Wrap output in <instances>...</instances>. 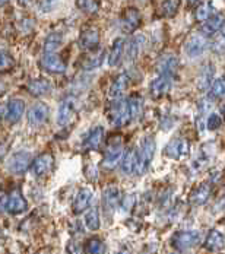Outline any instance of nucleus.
Returning a JSON list of instances; mask_svg holds the SVG:
<instances>
[{
  "mask_svg": "<svg viewBox=\"0 0 225 254\" xmlns=\"http://www.w3.org/2000/svg\"><path fill=\"white\" fill-rule=\"evenodd\" d=\"M156 149V143L155 139L152 136H145L141 143L139 148L136 149V164H135V174L138 176H144L148 173L150 167V162L153 159Z\"/></svg>",
  "mask_w": 225,
  "mask_h": 254,
  "instance_id": "f257e3e1",
  "label": "nucleus"
},
{
  "mask_svg": "<svg viewBox=\"0 0 225 254\" xmlns=\"http://www.w3.org/2000/svg\"><path fill=\"white\" fill-rule=\"evenodd\" d=\"M202 234L196 229H189V231H177L171 235L170 244L177 252H186L192 247H195L198 243H200Z\"/></svg>",
  "mask_w": 225,
  "mask_h": 254,
  "instance_id": "f03ea898",
  "label": "nucleus"
},
{
  "mask_svg": "<svg viewBox=\"0 0 225 254\" xmlns=\"http://www.w3.org/2000/svg\"><path fill=\"white\" fill-rule=\"evenodd\" d=\"M178 67H180V60L173 53L162 54L155 64V70H156L158 76H167L173 77V79L178 72Z\"/></svg>",
  "mask_w": 225,
  "mask_h": 254,
  "instance_id": "7ed1b4c3",
  "label": "nucleus"
},
{
  "mask_svg": "<svg viewBox=\"0 0 225 254\" xmlns=\"http://www.w3.org/2000/svg\"><path fill=\"white\" fill-rule=\"evenodd\" d=\"M189 152H190V143L184 137H175L173 140H170L164 148V155L174 161L187 156Z\"/></svg>",
  "mask_w": 225,
  "mask_h": 254,
  "instance_id": "20e7f679",
  "label": "nucleus"
},
{
  "mask_svg": "<svg viewBox=\"0 0 225 254\" xmlns=\"http://www.w3.org/2000/svg\"><path fill=\"white\" fill-rule=\"evenodd\" d=\"M31 168V153L26 151L15 152L7 161V170L12 174H25L26 171Z\"/></svg>",
  "mask_w": 225,
  "mask_h": 254,
  "instance_id": "39448f33",
  "label": "nucleus"
},
{
  "mask_svg": "<svg viewBox=\"0 0 225 254\" xmlns=\"http://www.w3.org/2000/svg\"><path fill=\"white\" fill-rule=\"evenodd\" d=\"M206 47H208V38L202 37L198 32V34H192L187 38V41L184 44V53H186L187 57L196 59V57H200L205 53Z\"/></svg>",
  "mask_w": 225,
  "mask_h": 254,
  "instance_id": "423d86ee",
  "label": "nucleus"
},
{
  "mask_svg": "<svg viewBox=\"0 0 225 254\" xmlns=\"http://www.w3.org/2000/svg\"><path fill=\"white\" fill-rule=\"evenodd\" d=\"M123 155H125V149H123V146L120 143L110 146L105 151V153H104V158H102V162H101V168L104 171H113L122 162Z\"/></svg>",
  "mask_w": 225,
  "mask_h": 254,
  "instance_id": "0eeeda50",
  "label": "nucleus"
},
{
  "mask_svg": "<svg viewBox=\"0 0 225 254\" xmlns=\"http://www.w3.org/2000/svg\"><path fill=\"white\" fill-rule=\"evenodd\" d=\"M50 117V108L46 102H35L28 111V122L31 126H41Z\"/></svg>",
  "mask_w": 225,
  "mask_h": 254,
  "instance_id": "6e6552de",
  "label": "nucleus"
},
{
  "mask_svg": "<svg viewBox=\"0 0 225 254\" xmlns=\"http://www.w3.org/2000/svg\"><path fill=\"white\" fill-rule=\"evenodd\" d=\"M110 122H111V125L114 127H123L130 122V114H129L127 102H113L111 111H110Z\"/></svg>",
  "mask_w": 225,
  "mask_h": 254,
  "instance_id": "1a4fd4ad",
  "label": "nucleus"
},
{
  "mask_svg": "<svg viewBox=\"0 0 225 254\" xmlns=\"http://www.w3.org/2000/svg\"><path fill=\"white\" fill-rule=\"evenodd\" d=\"M54 165V156L51 153L46 152L40 156H37L32 164H31V173L32 176L35 177H43V176H47L51 171Z\"/></svg>",
  "mask_w": 225,
  "mask_h": 254,
  "instance_id": "9d476101",
  "label": "nucleus"
},
{
  "mask_svg": "<svg viewBox=\"0 0 225 254\" xmlns=\"http://www.w3.org/2000/svg\"><path fill=\"white\" fill-rule=\"evenodd\" d=\"M41 66L44 70L54 73V75H60V73H65L66 72V63L65 60L56 54V53H51V54H44L43 59H41Z\"/></svg>",
  "mask_w": 225,
  "mask_h": 254,
  "instance_id": "9b49d317",
  "label": "nucleus"
},
{
  "mask_svg": "<svg viewBox=\"0 0 225 254\" xmlns=\"http://www.w3.org/2000/svg\"><path fill=\"white\" fill-rule=\"evenodd\" d=\"M100 46V32L97 28L85 29L79 37V49L83 51H94Z\"/></svg>",
  "mask_w": 225,
  "mask_h": 254,
  "instance_id": "f8f14e48",
  "label": "nucleus"
},
{
  "mask_svg": "<svg viewBox=\"0 0 225 254\" xmlns=\"http://www.w3.org/2000/svg\"><path fill=\"white\" fill-rule=\"evenodd\" d=\"M120 202H122V193H120L119 187H116V186H108V187L104 190V194H102V204H104L105 212L114 213L116 207L120 204Z\"/></svg>",
  "mask_w": 225,
  "mask_h": 254,
  "instance_id": "ddd939ff",
  "label": "nucleus"
},
{
  "mask_svg": "<svg viewBox=\"0 0 225 254\" xmlns=\"http://www.w3.org/2000/svg\"><path fill=\"white\" fill-rule=\"evenodd\" d=\"M211 194H212V186H211V183L209 181H203V183H200L199 186L190 193L189 202H190L192 206H202V204H205L209 200Z\"/></svg>",
  "mask_w": 225,
  "mask_h": 254,
  "instance_id": "4468645a",
  "label": "nucleus"
},
{
  "mask_svg": "<svg viewBox=\"0 0 225 254\" xmlns=\"http://www.w3.org/2000/svg\"><path fill=\"white\" fill-rule=\"evenodd\" d=\"M225 18L223 13H215L214 16H211L206 22H203L199 28V34L202 37L208 38L212 37L214 34H217L218 31H221V28L224 25Z\"/></svg>",
  "mask_w": 225,
  "mask_h": 254,
  "instance_id": "2eb2a0df",
  "label": "nucleus"
},
{
  "mask_svg": "<svg viewBox=\"0 0 225 254\" xmlns=\"http://www.w3.org/2000/svg\"><path fill=\"white\" fill-rule=\"evenodd\" d=\"M173 88V77L158 76L150 82V95L153 98H162Z\"/></svg>",
  "mask_w": 225,
  "mask_h": 254,
  "instance_id": "dca6fc26",
  "label": "nucleus"
},
{
  "mask_svg": "<svg viewBox=\"0 0 225 254\" xmlns=\"http://www.w3.org/2000/svg\"><path fill=\"white\" fill-rule=\"evenodd\" d=\"M203 247L208 252H212V253L223 252L225 249V235L218 229H211L206 240H205Z\"/></svg>",
  "mask_w": 225,
  "mask_h": 254,
  "instance_id": "f3484780",
  "label": "nucleus"
},
{
  "mask_svg": "<svg viewBox=\"0 0 225 254\" xmlns=\"http://www.w3.org/2000/svg\"><path fill=\"white\" fill-rule=\"evenodd\" d=\"M24 113H25V102L22 100L13 98L7 104V110H6V114H4L6 122L9 125H15V123H18L21 120Z\"/></svg>",
  "mask_w": 225,
  "mask_h": 254,
  "instance_id": "a211bd4d",
  "label": "nucleus"
},
{
  "mask_svg": "<svg viewBox=\"0 0 225 254\" xmlns=\"http://www.w3.org/2000/svg\"><path fill=\"white\" fill-rule=\"evenodd\" d=\"M92 199H94L92 190H89V189H80V190L76 193L75 199H74V203H72L74 213H75V215H80L82 212H85V210L89 207Z\"/></svg>",
  "mask_w": 225,
  "mask_h": 254,
  "instance_id": "6ab92c4d",
  "label": "nucleus"
},
{
  "mask_svg": "<svg viewBox=\"0 0 225 254\" xmlns=\"http://www.w3.org/2000/svg\"><path fill=\"white\" fill-rule=\"evenodd\" d=\"M102 139H104V127H92V128L88 131V134L85 136V139H83V142H82V146H83V149H86V151H95V149L100 148Z\"/></svg>",
  "mask_w": 225,
  "mask_h": 254,
  "instance_id": "aec40b11",
  "label": "nucleus"
},
{
  "mask_svg": "<svg viewBox=\"0 0 225 254\" xmlns=\"http://www.w3.org/2000/svg\"><path fill=\"white\" fill-rule=\"evenodd\" d=\"M141 21H142L141 12L135 7H127V10L123 13V18H122V28L126 32H133L135 29L139 28Z\"/></svg>",
  "mask_w": 225,
  "mask_h": 254,
  "instance_id": "412c9836",
  "label": "nucleus"
},
{
  "mask_svg": "<svg viewBox=\"0 0 225 254\" xmlns=\"http://www.w3.org/2000/svg\"><path fill=\"white\" fill-rule=\"evenodd\" d=\"M129 80H130V77L127 73H120L113 80V83L108 89V98L110 100H120L126 89L129 88Z\"/></svg>",
  "mask_w": 225,
  "mask_h": 254,
  "instance_id": "4be33fe9",
  "label": "nucleus"
},
{
  "mask_svg": "<svg viewBox=\"0 0 225 254\" xmlns=\"http://www.w3.org/2000/svg\"><path fill=\"white\" fill-rule=\"evenodd\" d=\"M4 209L6 212H9L10 215H19L24 213L28 209V202L25 200V197L19 193H13L9 196V199L4 203Z\"/></svg>",
  "mask_w": 225,
  "mask_h": 254,
  "instance_id": "5701e85b",
  "label": "nucleus"
},
{
  "mask_svg": "<svg viewBox=\"0 0 225 254\" xmlns=\"http://www.w3.org/2000/svg\"><path fill=\"white\" fill-rule=\"evenodd\" d=\"M75 111V98H66L60 104L59 111H57V123L59 126H66Z\"/></svg>",
  "mask_w": 225,
  "mask_h": 254,
  "instance_id": "b1692460",
  "label": "nucleus"
},
{
  "mask_svg": "<svg viewBox=\"0 0 225 254\" xmlns=\"http://www.w3.org/2000/svg\"><path fill=\"white\" fill-rule=\"evenodd\" d=\"M211 149H214V143H206V145L202 146L198 158L192 162V170L195 171V174H198L199 171L205 170L206 165L209 164V159H211V156L214 153V151H211Z\"/></svg>",
  "mask_w": 225,
  "mask_h": 254,
  "instance_id": "393cba45",
  "label": "nucleus"
},
{
  "mask_svg": "<svg viewBox=\"0 0 225 254\" xmlns=\"http://www.w3.org/2000/svg\"><path fill=\"white\" fill-rule=\"evenodd\" d=\"M28 92L34 97H44L49 95L53 89L51 82H49L47 79H34L28 83Z\"/></svg>",
  "mask_w": 225,
  "mask_h": 254,
  "instance_id": "a878e982",
  "label": "nucleus"
},
{
  "mask_svg": "<svg viewBox=\"0 0 225 254\" xmlns=\"http://www.w3.org/2000/svg\"><path fill=\"white\" fill-rule=\"evenodd\" d=\"M215 76V67H214V64H205L203 66V69L200 70L199 76H198V80H196V86H198V89L202 91V92H205V91H208L209 89V86H212V79Z\"/></svg>",
  "mask_w": 225,
  "mask_h": 254,
  "instance_id": "bb28decb",
  "label": "nucleus"
},
{
  "mask_svg": "<svg viewBox=\"0 0 225 254\" xmlns=\"http://www.w3.org/2000/svg\"><path fill=\"white\" fill-rule=\"evenodd\" d=\"M144 44H145V38L142 37V35H136V37H133L127 44L125 46V53H126V59L127 60H136L138 59V56L141 54V51H142V47H144Z\"/></svg>",
  "mask_w": 225,
  "mask_h": 254,
  "instance_id": "cd10ccee",
  "label": "nucleus"
},
{
  "mask_svg": "<svg viewBox=\"0 0 225 254\" xmlns=\"http://www.w3.org/2000/svg\"><path fill=\"white\" fill-rule=\"evenodd\" d=\"M125 40L120 37V38H116L114 43H113V47L110 51V56H108V64L111 67H116L122 59H123V54H125Z\"/></svg>",
  "mask_w": 225,
  "mask_h": 254,
  "instance_id": "c85d7f7f",
  "label": "nucleus"
},
{
  "mask_svg": "<svg viewBox=\"0 0 225 254\" xmlns=\"http://www.w3.org/2000/svg\"><path fill=\"white\" fill-rule=\"evenodd\" d=\"M135 164H136V149H127L120 162L122 174L123 176L135 174Z\"/></svg>",
  "mask_w": 225,
  "mask_h": 254,
  "instance_id": "c756f323",
  "label": "nucleus"
},
{
  "mask_svg": "<svg viewBox=\"0 0 225 254\" xmlns=\"http://www.w3.org/2000/svg\"><path fill=\"white\" fill-rule=\"evenodd\" d=\"M127 108L130 114V120H138L142 116L144 110V100L141 95H132L127 101Z\"/></svg>",
  "mask_w": 225,
  "mask_h": 254,
  "instance_id": "7c9ffc66",
  "label": "nucleus"
},
{
  "mask_svg": "<svg viewBox=\"0 0 225 254\" xmlns=\"http://www.w3.org/2000/svg\"><path fill=\"white\" fill-rule=\"evenodd\" d=\"M63 44V35L60 32H51L50 35L44 41V51L46 54L56 53Z\"/></svg>",
  "mask_w": 225,
  "mask_h": 254,
  "instance_id": "2f4dec72",
  "label": "nucleus"
},
{
  "mask_svg": "<svg viewBox=\"0 0 225 254\" xmlns=\"http://www.w3.org/2000/svg\"><path fill=\"white\" fill-rule=\"evenodd\" d=\"M214 4L211 1H206V3H200L198 4L196 10H195V18L199 21V22H206L211 16H214Z\"/></svg>",
  "mask_w": 225,
  "mask_h": 254,
  "instance_id": "473e14b6",
  "label": "nucleus"
},
{
  "mask_svg": "<svg viewBox=\"0 0 225 254\" xmlns=\"http://www.w3.org/2000/svg\"><path fill=\"white\" fill-rule=\"evenodd\" d=\"M85 225H86V228L89 229V231H98L101 225L98 207H92V209H89V212H86V215H85Z\"/></svg>",
  "mask_w": 225,
  "mask_h": 254,
  "instance_id": "72a5a7b5",
  "label": "nucleus"
},
{
  "mask_svg": "<svg viewBox=\"0 0 225 254\" xmlns=\"http://www.w3.org/2000/svg\"><path fill=\"white\" fill-rule=\"evenodd\" d=\"M211 97L215 100H224L225 98V75L218 77L212 86H211Z\"/></svg>",
  "mask_w": 225,
  "mask_h": 254,
  "instance_id": "f704fd0d",
  "label": "nucleus"
},
{
  "mask_svg": "<svg viewBox=\"0 0 225 254\" xmlns=\"http://www.w3.org/2000/svg\"><path fill=\"white\" fill-rule=\"evenodd\" d=\"M105 246L100 238H91L85 244V254H104Z\"/></svg>",
  "mask_w": 225,
  "mask_h": 254,
  "instance_id": "c9c22d12",
  "label": "nucleus"
},
{
  "mask_svg": "<svg viewBox=\"0 0 225 254\" xmlns=\"http://www.w3.org/2000/svg\"><path fill=\"white\" fill-rule=\"evenodd\" d=\"M102 60H104V53L102 51L98 53V54H95V56H88L83 60V63H82V67L85 70H94V69L100 67L101 64H102Z\"/></svg>",
  "mask_w": 225,
  "mask_h": 254,
  "instance_id": "e433bc0d",
  "label": "nucleus"
},
{
  "mask_svg": "<svg viewBox=\"0 0 225 254\" xmlns=\"http://www.w3.org/2000/svg\"><path fill=\"white\" fill-rule=\"evenodd\" d=\"M15 67V59L10 56V53L0 50V72H7Z\"/></svg>",
  "mask_w": 225,
  "mask_h": 254,
  "instance_id": "4c0bfd02",
  "label": "nucleus"
},
{
  "mask_svg": "<svg viewBox=\"0 0 225 254\" xmlns=\"http://www.w3.org/2000/svg\"><path fill=\"white\" fill-rule=\"evenodd\" d=\"M178 6H180V1H177V0H173V1H164V3L161 4V13H162L164 16L171 18V16H174L175 13H177Z\"/></svg>",
  "mask_w": 225,
  "mask_h": 254,
  "instance_id": "58836bf2",
  "label": "nucleus"
},
{
  "mask_svg": "<svg viewBox=\"0 0 225 254\" xmlns=\"http://www.w3.org/2000/svg\"><path fill=\"white\" fill-rule=\"evenodd\" d=\"M223 126V117L220 113H211L206 119V128L208 130H218Z\"/></svg>",
  "mask_w": 225,
  "mask_h": 254,
  "instance_id": "ea45409f",
  "label": "nucleus"
},
{
  "mask_svg": "<svg viewBox=\"0 0 225 254\" xmlns=\"http://www.w3.org/2000/svg\"><path fill=\"white\" fill-rule=\"evenodd\" d=\"M79 7H80V10H83L85 13H95V12H98V9H100V3L98 1H77L76 3Z\"/></svg>",
  "mask_w": 225,
  "mask_h": 254,
  "instance_id": "a19ab883",
  "label": "nucleus"
},
{
  "mask_svg": "<svg viewBox=\"0 0 225 254\" xmlns=\"http://www.w3.org/2000/svg\"><path fill=\"white\" fill-rule=\"evenodd\" d=\"M135 206H136V196L135 194H127V196H125V199L122 200V212L129 213Z\"/></svg>",
  "mask_w": 225,
  "mask_h": 254,
  "instance_id": "79ce46f5",
  "label": "nucleus"
},
{
  "mask_svg": "<svg viewBox=\"0 0 225 254\" xmlns=\"http://www.w3.org/2000/svg\"><path fill=\"white\" fill-rule=\"evenodd\" d=\"M37 4H38V7H40V12H43V13L50 12V10L54 9V6H56L54 1H40V3H37Z\"/></svg>",
  "mask_w": 225,
  "mask_h": 254,
  "instance_id": "37998d69",
  "label": "nucleus"
},
{
  "mask_svg": "<svg viewBox=\"0 0 225 254\" xmlns=\"http://www.w3.org/2000/svg\"><path fill=\"white\" fill-rule=\"evenodd\" d=\"M66 253L68 254H80V247L76 241H69L66 246Z\"/></svg>",
  "mask_w": 225,
  "mask_h": 254,
  "instance_id": "c03bdc74",
  "label": "nucleus"
},
{
  "mask_svg": "<svg viewBox=\"0 0 225 254\" xmlns=\"http://www.w3.org/2000/svg\"><path fill=\"white\" fill-rule=\"evenodd\" d=\"M225 210V196L220 199V202H217V204L214 206V213H218V212H223Z\"/></svg>",
  "mask_w": 225,
  "mask_h": 254,
  "instance_id": "a18cd8bd",
  "label": "nucleus"
},
{
  "mask_svg": "<svg viewBox=\"0 0 225 254\" xmlns=\"http://www.w3.org/2000/svg\"><path fill=\"white\" fill-rule=\"evenodd\" d=\"M3 114H6V113H3V105L0 104V120H1V117H3Z\"/></svg>",
  "mask_w": 225,
  "mask_h": 254,
  "instance_id": "49530a36",
  "label": "nucleus"
},
{
  "mask_svg": "<svg viewBox=\"0 0 225 254\" xmlns=\"http://www.w3.org/2000/svg\"><path fill=\"white\" fill-rule=\"evenodd\" d=\"M221 34H223V37L225 38V22H224V25H223V28H221Z\"/></svg>",
  "mask_w": 225,
  "mask_h": 254,
  "instance_id": "de8ad7c7",
  "label": "nucleus"
},
{
  "mask_svg": "<svg viewBox=\"0 0 225 254\" xmlns=\"http://www.w3.org/2000/svg\"><path fill=\"white\" fill-rule=\"evenodd\" d=\"M4 4H7V1H0V6H4Z\"/></svg>",
  "mask_w": 225,
  "mask_h": 254,
  "instance_id": "09e8293b",
  "label": "nucleus"
},
{
  "mask_svg": "<svg viewBox=\"0 0 225 254\" xmlns=\"http://www.w3.org/2000/svg\"><path fill=\"white\" fill-rule=\"evenodd\" d=\"M116 254H129L127 252H119V253H116Z\"/></svg>",
  "mask_w": 225,
  "mask_h": 254,
  "instance_id": "8fccbe9b",
  "label": "nucleus"
}]
</instances>
